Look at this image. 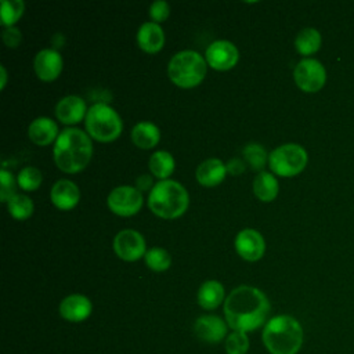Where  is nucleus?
<instances>
[{
    "label": "nucleus",
    "instance_id": "1",
    "mask_svg": "<svg viewBox=\"0 0 354 354\" xmlns=\"http://www.w3.org/2000/svg\"><path fill=\"white\" fill-rule=\"evenodd\" d=\"M268 313L270 301L267 296L254 286H238L224 301V315L232 330L245 333L254 330L266 322Z\"/></svg>",
    "mask_w": 354,
    "mask_h": 354
},
{
    "label": "nucleus",
    "instance_id": "2",
    "mask_svg": "<svg viewBox=\"0 0 354 354\" xmlns=\"http://www.w3.org/2000/svg\"><path fill=\"white\" fill-rule=\"evenodd\" d=\"M54 162L59 170L73 174L86 169L93 156V142L87 133L77 127L62 130L53 148Z\"/></svg>",
    "mask_w": 354,
    "mask_h": 354
},
{
    "label": "nucleus",
    "instance_id": "3",
    "mask_svg": "<svg viewBox=\"0 0 354 354\" xmlns=\"http://www.w3.org/2000/svg\"><path fill=\"white\" fill-rule=\"evenodd\" d=\"M263 343L271 354H297L303 344V328L290 315H277L266 324Z\"/></svg>",
    "mask_w": 354,
    "mask_h": 354
},
{
    "label": "nucleus",
    "instance_id": "4",
    "mask_svg": "<svg viewBox=\"0 0 354 354\" xmlns=\"http://www.w3.org/2000/svg\"><path fill=\"white\" fill-rule=\"evenodd\" d=\"M189 205L188 191L174 180H160L149 191L148 207L158 217L173 220L185 213Z\"/></svg>",
    "mask_w": 354,
    "mask_h": 354
},
{
    "label": "nucleus",
    "instance_id": "5",
    "mask_svg": "<svg viewBox=\"0 0 354 354\" xmlns=\"http://www.w3.org/2000/svg\"><path fill=\"white\" fill-rule=\"evenodd\" d=\"M207 62L198 51L183 50L174 54L167 65L170 80L181 88L198 86L206 76Z\"/></svg>",
    "mask_w": 354,
    "mask_h": 354
},
{
    "label": "nucleus",
    "instance_id": "6",
    "mask_svg": "<svg viewBox=\"0 0 354 354\" xmlns=\"http://www.w3.org/2000/svg\"><path fill=\"white\" fill-rule=\"evenodd\" d=\"M84 126L87 134L100 142L115 141L123 130V122L119 113L112 106L102 102L88 108Z\"/></svg>",
    "mask_w": 354,
    "mask_h": 354
},
{
    "label": "nucleus",
    "instance_id": "7",
    "mask_svg": "<svg viewBox=\"0 0 354 354\" xmlns=\"http://www.w3.org/2000/svg\"><path fill=\"white\" fill-rule=\"evenodd\" d=\"M307 151L299 144H282L268 155V165L274 174L281 177H293L301 173L307 165Z\"/></svg>",
    "mask_w": 354,
    "mask_h": 354
},
{
    "label": "nucleus",
    "instance_id": "8",
    "mask_svg": "<svg viewBox=\"0 0 354 354\" xmlns=\"http://www.w3.org/2000/svg\"><path fill=\"white\" fill-rule=\"evenodd\" d=\"M142 194L136 187L119 185L115 187L108 198L106 205L109 210L122 217H130L137 214L142 207Z\"/></svg>",
    "mask_w": 354,
    "mask_h": 354
},
{
    "label": "nucleus",
    "instance_id": "9",
    "mask_svg": "<svg viewBox=\"0 0 354 354\" xmlns=\"http://www.w3.org/2000/svg\"><path fill=\"white\" fill-rule=\"evenodd\" d=\"M293 79L300 90L306 93H317L326 82V71L319 61L304 58L295 66Z\"/></svg>",
    "mask_w": 354,
    "mask_h": 354
},
{
    "label": "nucleus",
    "instance_id": "10",
    "mask_svg": "<svg viewBox=\"0 0 354 354\" xmlns=\"http://www.w3.org/2000/svg\"><path fill=\"white\" fill-rule=\"evenodd\" d=\"M113 250L119 259L124 261H136L145 256L147 243L138 231L127 228L116 234L113 239Z\"/></svg>",
    "mask_w": 354,
    "mask_h": 354
},
{
    "label": "nucleus",
    "instance_id": "11",
    "mask_svg": "<svg viewBox=\"0 0 354 354\" xmlns=\"http://www.w3.org/2000/svg\"><path fill=\"white\" fill-rule=\"evenodd\" d=\"M205 59L207 65L216 71H228L236 65L239 51L236 46L228 40H216L206 48Z\"/></svg>",
    "mask_w": 354,
    "mask_h": 354
},
{
    "label": "nucleus",
    "instance_id": "12",
    "mask_svg": "<svg viewBox=\"0 0 354 354\" xmlns=\"http://www.w3.org/2000/svg\"><path fill=\"white\" fill-rule=\"evenodd\" d=\"M235 249L243 260L257 261L266 252V241L259 231L253 228H245L235 236Z\"/></svg>",
    "mask_w": 354,
    "mask_h": 354
},
{
    "label": "nucleus",
    "instance_id": "13",
    "mask_svg": "<svg viewBox=\"0 0 354 354\" xmlns=\"http://www.w3.org/2000/svg\"><path fill=\"white\" fill-rule=\"evenodd\" d=\"M64 66V61L61 54L54 48H43L40 50L33 59V69L37 77L43 82L55 80Z\"/></svg>",
    "mask_w": 354,
    "mask_h": 354
},
{
    "label": "nucleus",
    "instance_id": "14",
    "mask_svg": "<svg viewBox=\"0 0 354 354\" xmlns=\"http://www.w3.org/2000/svg\"><path fill=\"white\" fill-rule=\"evenodd\" d=\"M86 101L79 95L62 97L55 105V116L64 124H76L86 119Z\"/></svg>",
    "mask_w": 354,
    "mask_h": 354
},
{
    "label": "nucleus",
    "instance_id": "15",
    "mask_svg": "<svg viewBox=\"0 0 354 354\" xmlns=\"http://www.w3.org/2000/svg\"><path fill=\"white\" fill-rule=\"evenodd\" d=\"M50 199L59 210H71L80 201L79 187L71 180L61 178L54 183L50 192Z\"/></svg>",
    "mask_w": 354,
    "mask_h": 354
},
{
    "label": "nucleus",
    "instance_id": "16",
    "mask_svg": "<svg viewBox=\"0 0 354 354\" xmlns=\"http://www.w3.org/2000/svg\"><path fill=\"white\" fill-rule=\"evenodd\" d=\"M93 310L91 301L83 295H69L59 304V314L71 322H82L90 317Z\"/></svg>",
    "mask_w": 354,
    "mask_h": 354
},
{
    "label": "nucleus",
    "instance_id": "17",
    "mask_svg": "<svg viewBox=\"0 0 354 354\" xmlns=\"http://www.w3.org/2000/svg\"><path fill=\"white\" fill-rule=\"evenodd\" d=\"M196 336L206 343H218L227 335V324L217 315H202L194 325Z\"/></svg>",
    "mask_w": 354,
    "mask_h": 354
},
{
    "label": "nucleus",
    "instance_id": "18",
    "mask_svg": "<svg viewBox=\"0 0 354 354\" xmlns=\"http://www.w3.org/2000/svg\"><path fill=\"white\" fill-rule=\"evenodd\" d=\"M227 174L225 163L218 158H210L203 160L195 171L196 181L203 187H216L224 181Z\"/></svg>",
    "mask_w": 354,
    "mask_h": 354
},
{
    "label": "nucleus",
    "instance_id": "19",
    "mask_svg": "<svg viewBox=\"0 0 354 354\" xmlns=\"http://www.w3.org/2000/svg\"><path fill=\"white\" fill-rule=\"evenodd\" d=\"M137 43L138 47L148 54L158 53L165 44V32L162 26L155 22H144L138 28Z\"/></svg>",
    "mask_w": 354,
    "mask_h": 354
},
{
    "label": "nucleus",
    "instance_id": "20",
    "mask_svg": "<svg viewBox=\"0 0 354 354\" xmlns=\"http://www.w3.org/2000/svg\"><path fill=\"white\" fill-rule=\"evenodd\" d=\"M28 136L30 141L39 147H46L57 141L59 133L57 123L46 116L35 119L28 127Z\"/></svg>",
    "mask_w": 354,
    "mask_h": 354
},
{
    "label": "nucleus",
    "instance_id": "21",
    "mask_svg": "<svg viewBox=\"0 0 354 354\" xmlns=\"http://www.w3.org/2000/svg\"><path fill=\"white\" fill-rule=\"evenodd\" d=\"M131 141L141 149H151L158 145L160 140L159 127L152 122H138L131 129Z\"/></svg>",
    "mask_w": 354,
    "mask_h": 354
},
{
    "label": "nucleus",
    "instance_id": "22",
    "mask_svg": "<svg viewBox=\"0 0 354 354\" xmlns=\"http://www.w3.org/2000/svg\"><path fill=\"white\" fill-rule=\"evenodd\" d=\"M224 300V288L218 281L210 279L201 285L198 290V303L205 310L217 308Z\"/></svg>",
    "mask_w": 354,
    "mask_h": 354
},
{
    "label": "nucleus",
    "instance_id": "23",
    "mask_svg": "<svg viewBox=\"0 0 354 354\" xmlns=\"http://www.w3.org/2000/svg\"><path fill=\"white\" fill-rule=\"evenodd\" d=\"M279 184L277 177L268 171H260L253 180V192L261 202H271L277 198Z\"/></svg>",
    "mask_w": 354,
    "mask_h": 354
},
{
    "label": "nucleus",
    "instance_id": "24",
    "mask_svg": "<svg viewBox=\"0 0 354 354\" xmlns=\"http://www.w3.org/2000/svg\"><path fill=\"white\" fill-rule=\"evenodd\" d=\"M148 166L152 176H155L159 180H167V177H170L171 173L174 171L176 162L170 152L156 151L151 155Z\"/></svg>",
    "mask_w": 354,
    "mask_h": 354
},
{
    "label": "nucleus",
    "instance_id": "25",
    "mask_svg": "<svg viewBox=\"0 0 354 354\" xmlns=\"http://www.w3.org/2000/svg\"><path fill=\"white\" fill-rule=\"evenodd\" d=\"M321 43H322L321 33L314 28L301 29L295 39V47L297 53L301 55H311L317 53L321 47Z\"/></svg>",
    "mask_w": 354,
    "mask_h": 354
},
{
    "label": "nucleus",
    "instance_id": "26",
    "mask_svg": "<svg viewBox=\"0 0 354 354\" xmlns=\"http://www.w3.org/2000/svg\"><path fill=\"white\" fill-rule=\"evenodd\" d=\"M243 158L246 160V163L250 166L252 170L256 171H263L267 160H268V153L266 151V148L259 144V142H249L243 147L242 149Z\"/></svg>",
    "mask_w": 354,
    "mask_h": 354
},
{
    "label": "nucleus",
    "instance_id": "27",
    "mask_svg": "<svg viewBox=\"0 0 354 354\" xmlns=\"http://www.w3.org/2000/svg\"><path fill=\"white\" fill-rule=\"evenodd\" d=\"M8 213L17 218V220H26L32 216L35 205L32 199L22 194H15L8 202H7Z\"/></svg>",
    "mask_w": 354,
    "mask_h": 354
},
{
    "label": "nucleus",
    "instance_id": "28",
    "mask_svg": "<svg viewBox=\"0 0 354 354\" xmlns=\"http://www.w3.org/2000/svg\"><path fill=\"white\" fill-rule=\"evenodd\" d=\"M144 260H145V264L152 271H156V272L167 270L171 264V257L169 252L163 248H151L149 250H147Z\"/></svg>",
    "mask_w": 354,
    "mask_h": 354
},
{
    "label": "nucleus",
    "instance_id": "29",
    "mask_svg": "<svg viewBox=\"0 0 354 354\" xmlns=\"http://www.w3.org/2000/svg\"><path fill=\"white\" fill-rule=\"evenodd\" d=\"M25 3L22 0H3L1 1V25L12 26L24 14Z\"/></svg>",
    "mask_w": 354,
    "mask_h": 354
},
{
    "label": "nucleus",
    "instance_id": "30",
    "mask_svg": "<svg viewBox=\"0 0 354 354\" xmlns=\"http://www.w3.org/2000/svg\"><path fill=\"white\" fill-rule=\"evenodd\" d=\"M17 181L24 191H36L41 185L43 176L37 167L26 166L18 173Z\"/></svg>",
    "mask_w": 354,
    "mask_h": 354
},
{
    "label": "nucleus",
    "instance_id": "31",
    "mask_svg": "<svg viewBox=\"0 0 354 354\" xmlns=\"http://www.w3.org/2000/svg\"><path fill=\"white\" fill-rule=\"evenodd\" d=\"M249 348V339L245 332L234 330L225 339L227 354H245Z\"/></svg>",
    "mask_w": 354,
    "mask_h": 354
},
{
    "label": "nucleus",
    "instance_id": "32",
    "mask_svg": "<svg viewBox=\"0 0 354 354\" xmlns=\"http://www.w3.org/2000/svg\"><path fill=\"white\" fill-rule=\"evenodd\" d=\"M0 181H1V188H0V201L7 203L17 192V185L18 181L14 177V174L6 169H1L0 171Z\"/></svg>",
    "mask_w": 354,
    "mask_h": 354
},
{
    "label": "nucleus",
    "instance_id": "33",
    "mask_svg": "<svg viewBox=\"0 0 354 354\" xmlns=\"http://www.w3.org/2000/svg\"><path fill=\"white\" fill-rule=\"evenodd\" d=\"M169 14H170V6L163 0L153 1L149 7V17L155 24L165 21L169 17Z\"/></svg>",
    "mask_w": 354,
    "mask_h": 354
},
{
    "label": "nucleus",
    "instance_id": "34",
    "mask_svg": "<svg viewBox=\"0 0 354 354\" xmlns=\"http://www.w3.org/2000/svg\"><path fill=\"white\" fill-rule=\"evenodd\" d=\"M1 37H3V41H4V44H6L7 47L14 48V47H18V46H19V43H21V40H22V33H21V30H19L18 28L10 26V28H6V29L3 30Z\"/></svg>",
    "mask_w": 354,
    "mask_h": 354
},
{
    "label": "nucleus",
    "instance_id": "35",
    "mask_svg": "<svg viewBox=\"0 0 354 354\" xmlns=\"http://www.w3.org/2000/svg\"><path fill=\"white\" fill-rule=\"evenodd\" d=\"M225 166H227V173H230L232 176H239L245 171V163L239 158L230 159Z\"/></svg>",
    "mask_w": 354,
    "mask_h": 354
},
{
    "label": "nucleus",
    "instance_id": "36",
    "mask_svg": "<svg viewBox=\"0 0 354 354\" xmlns=\"http://www.w3.org/2000/svg\"><path fill=\"white\" fill-rule=\"evenodd\" d=\"M136 188L138 191H147V189H152L153 188V180H152V176L149 174H141L137 177L136 180Z\"/></svg>",
    "mask_w": 354,
    "mask_h": 354
},
{
    "label": "nucleus",
    "instance_id": "37",
    "mask_svg": "<svg viewBox=\"0 0 354 354\" xmlns=\"http://www.w3.org/2000/svg\"><path fill=\"white\" fill-rule=\"evenodd\" d=\"M0 71H1V90H3L4 86H6V82H7V72H6L4 65L0 66Z\"/></svg>",
    "mask_w": 354,
    "mask_h": 354
}]
</instances>
